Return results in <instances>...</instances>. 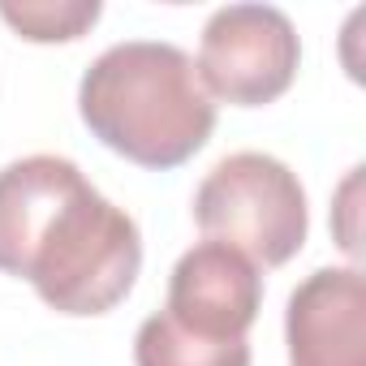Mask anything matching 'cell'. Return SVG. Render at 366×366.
<instances>
[{
	"instance_id": "cell-8",
	"label": "cell",
	"mask_w": 366,
	"mask_h": 366,
	"mask_svg": "<svg viewBox=\"0 0 366 366\" xmlns=\"http://www.w3.org/2000/svg\"><path fill=\"white\" fill-rule=\"evenodd\" d=\"M0 18L31 44H69L99 22V0H0Z\"/></svg>"
},
{
	"instance_id": "cell-4",
	"label": "cell",
	"mask_w": 366,
	"mask_h": 366,
	"mask_svg": "<svg viewBox=\"0 0 366 366\" xmlns=\"http://www.w3.org/2000/svg\"><path fill=\"white\" fill-rule=\"evenodd\" d=\"M302 65L293 22L272 5H224L207 18L199 44V82L207 99L233 108L276 104Z\"/></svg>"
},
{
	"instance_id": "cell-7",
	"label": "cell",
	"mask_w": 366,
	"mask_h": 366,
	"mask_svg": "<svg viewBox=\"0 0 366 366\" xmlns=\"http://www.w3.org/2000/svg\"><path fill=\"white\" fill-rule=\"evenodd\" d=\"M134 366H250V340H207L159 310L134 336Z\"/></svg>"
},
{
	"instance_id": "cell-6",
	"label": "cell",
	"mask_w": 366,
	"mask_h": 366,
	"mask_svg": "<svg viewBox=\"0 0 366 366\" xmlns=\"http://www.w3.org/2000/svg\"><path fill=\"white\" fill-rule=\"evenodd\" d=\"M289 366H366V280L357 267H319L285 310Z\"/></svg>"
},
{
	"instance_id": "cell-1",
	"label": "cell",
	"mask_w": 366,
	"mask_h": 366,
	"mask_svg": "<svg viewBox=\"0 0 366 366\" xmlns=\"http://www.w3.org/2000/svg\"><path fill=\"white\" fill-rule=\"evenodd\" d=\"M142 267L134 216L108 203L65 155L0 168V272L31 280L56 315H108Z\"/></svg>"
},
{
	"instance_id": "cell-5",
	"label": "cell",
	"mask_w": 366,
	"mask_h": 366,
	"mask_svg": "<svg viewBox=\"0 0 366 366\" xmlns=\"http://www.w3.org/2000/svg\"><path fill=\"white\" fill-rule=\"evenodd\" d=\"M263 306L259 267L220 242H199L177 259L168 276L164 315L207 340H246Z\"/></svg>"
},
{
	"instance_id": "cell-3",
	"label": "cell",
	"mask_w": 366,
	"mask_h": 366,
	"mask_svg": "<svg viewBox=\"0 0 366 366\" xmlns=\"http://www.w3.org/2000/svg\"><path fill=\"white\" fill-rule=\"evenodd\" d=\"M194 220L207 242L233 246L254 267H285L310 229L297 172L263 151H233L203 177Z\"/></svg>"
},
{
	"instance_id": "cell-2",
	"label": "cell",
	"mask_w": 366,
	"mask_h": 366,
	"mask_svg": "<svg viewBox=\"0 0 366 366\" xmlns=\"http://www.w3.org/2000/svg\"><path fill=\"white\" fill-rule=\"evenodd\" d=\"M78 117L108 151L155 172L194 159L216 129V104L194 61L155 39L99 52L78 82Z\"/></svg>"
}]
</instances>
